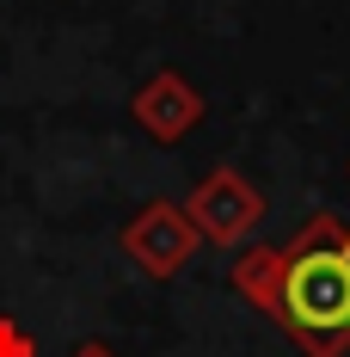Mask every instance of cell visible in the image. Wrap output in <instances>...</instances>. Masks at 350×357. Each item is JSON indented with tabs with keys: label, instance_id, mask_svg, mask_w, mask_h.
<instances>
[{
	"label": "cell",
	"instance_id": "8992f818",
	"mask_svg": "<svg viewBox=\"0 0 350 357\" xmlns=\"http://www.w3.org/2000/svg\"><path fill=\"white\" fill-rule=\"evenodd\" d=\"M68 357H117V351H111V345H99V339H86V345H74Z\"/></svg>",
	"mask_w": 350,
	"mask_h": 357
},
{
	"label": "cell",
	"instance_id": "277c9868",
	"mask_svg": "<svg viewBox=\"0 0 350 357\" xmlns=\"http://www.w3.org/2000/svg\"><path fill=\"white\" fill-rule=\"evenodd\" d=\"M129 117H136L154 142H184V136L203 123V93H197L178 68H160V74H148L136 93H129Z\"/></svg>",
	"mask_w": 350,
	"mask_h": 357
},
{
	"label": "cell",
	"instance_id": "5b68a950",
	"mask_svg": "<svg viewBox=\"0 0 350 357\" xmlns=\"http://www.w3.org/2000/svg\"><path fill=\"white\" fill-rule=\"evenodd\" d=\"M0 357H37V339L19 321H6V314H0Z\"/></svg>",
	"mask_w": 350,
	"mask_h": 357
},
{
	"label": "cell",
	"instance_id": "6da1fadb",
	"mask_svg": "<svg viewBox=\"0 0 350 357\" xmlns=\"http://www.w3.org/2000/svg\"><path fill=\"white\" fill-rule=\"evenodd\" d=\"M228 278L308 357L350 351V222L344 215H314L289 247H246Z\"/></svg>",
	"mask_w": 350,
	"mask_h": 357
},
{
	"label": "cell",
	"instance_id": "3957f363",
	"mask_svg": "<svg viewBox=\"0 0 350 357\" xmlns=\"http://www.w3.org/2000/svg\"><path fill=\"white\" fill-rule=\"evenodd\" d=\"M184 215L197 222V234H203V241H215V247H240V241H246V234H252L271 210H264V191H258L246 173L215 167V173H203L197 185H191Z\"/></svg>",
	"mask_w": 350,
	"mask_h": 357
},
{
	"label": "cell",
	"instance_id": "7a4b0ae2",
	"mask_svg": "<svg viewBox=\"0 0 350 357\" xmlns=\"http://www.w3.org/2000/svg\"><path fill=\"white\" fill-rule=\"evenodd\" d=\"M123 259L136 265L141 278H154V284H166V278H178L191 259H197V222L184 215V204H166V197H154L148 210H136L129 222H123Z\"/></svg>",
	"mask_w": 350,
	"mask_h": 357
}]
</instances>
